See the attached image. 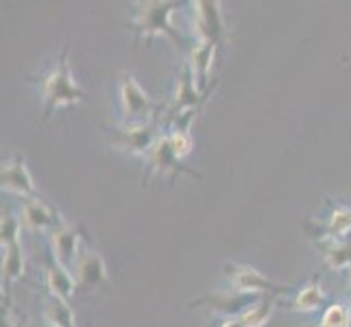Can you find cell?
Wrapping results in <instances>:
<instances>
[{
	"mask_svg": "<svg viewBox=\"0 0 351 327\" xmlns=\"http://www.w3.org/2000/svg\"><path fill=\"white\" fill-rule=\"evenodd\" d=\"M155 175H162V177H168L171 184H175V179L179 175H188L192 179H201V173H197L195 168H190L184 164V160H179L175 155L171 142H168V136L166 131L162 133L157 142L153 144V149L149 151V155L144 157V173H142V188L149 186V181L155 177Z\"/></svg>",
	"mask_w": 351,
	"mask_h": 327,
	"instance_id": "cell-7",
	"label": "cell"
},
{
	"mask_svg": "<svg viewBox=\"0 0 351 327\" xmlns=\"http://www.w3.org/2000/svg\"><path fill=\"white\" fill-rule=\"evenodd\" d=\"M72 275H75L77 286L88 290H105L110 286V273H107V264L103 260V256L92 247H81V253L75 262V269H72Z\"/></svg>",
	"mask_w": 351,
	"mask_h": 327,
	"instance_id": "cell-9",
	"label": "cell"
},
{
	"mask_svg": "<svg viewBox=\"0 0 351 327\" xmlns=\"http://www.w3.org/2000/svg\"><path fill=\"white\" fill-rule=\"evenodd\" d=\"M24 277V247L22 242L3 249V293L9 297L11 284Z\"/></svg>",
	"mask_w": 351,
	"mask_h": 327,
	"instance_id": "cell-19",
	"label": "cell"
},
{
	"mask_svg": "<svg viewBox=\"0 0 351 327\" xmlns=\"http://www.w3.org/2000/svg\"><path fill=\"white\" fill-rule=\"evenodd\" d=\"M77 288L79 286H77V280H75V275H72V271L64 269L53 256H48L44 262V293L53 295L57 299H64L70 304V299L75 295Z\"/></svg>",
	"mask_w": 351,
	"mask_h": 327,
	"instance_id": "cell-16",
	"label": "cell"
},
{
	"mask_svg": "<svg viewBox=\"0 0 351 327\" xmlns=\"http://www.w3.org/2000/svg\"><path fill=\"white\" fill-rule=\"evenodd\" d=\"M118 105L123 123L120 125H144L160 118V107L153 103L136 77L131 72H120L118 75Z\"/></svg>",
	"mask_w": 351,
	"mask_h": 327,
	"instance_id": "cell-3",
	"label": "cell"
},
{
	"mask_svg": "<svg viewBox=\"0 0 351 327\" xmlns=\"http://www.w3.org/2000/svg\"><path fill=\"white\" fill-rule=\"evenodd\" d=\"M275 310V297H264L260 304H256L253 308H249L240 319L242 327H264L266 323L271 321Z\"/></svg>",
	"mask_w": 351,
	"mask_h": 327,
	"instance_id": "cell-21",
	"label": "cell"
},
{
	"mask_svg": "<svg viewBox=\"0 0 351 327\" xmlns=\"http://www.w3.org/2000/svg\"><path fill=\"white\" fill-rule=\"evenodd\" d=\"M349 308H351V304H349Z\"/></svg>",
	"mask_w": 351,
	"mask_h": 327,
	"instance_id": "cell-27",
	"label": "cell"
},
{
	"mask_svg": "<svg viewBox=\"0 0 351 327\" xmlns=\"http://www.w3.org/2000/svg\"><path fill=\"white\" fill-rule=\"evenodd\" d=\"M323 262L332 271H343L351 266V240H330L319 245Z\"/></svg>",
	"mask_w": 351,
	"mask_h": 327,
	"instance_id": "cell-20",
	"label": "cell"
},
{
	"mask_svg": "<svg viewBox=\"0 0 351 327\" xmlns=\"http://www.w3.org/2000/svg\"><path fill=\"white\" fill-rule=\"evenodd\" d=\"M208 99H210V94L201 92V88L197 86L195 75H192L188 62L184 59V64H181L179 75H177V88H175L173 103L166 109V118L177 116L181 112H188V109H203V105L208 103Z\"/></svg>",
	"mask_w": 351,
	"mask_h": 327,
	"instance_id": "cell-11",
	"label": "cell"
},
{
	"mask_svg": "<svg viewBox=\"0 0 351 327\" xmlns=\"http://www.w3.org/2000/svg\"><path fill=\"white\" fill-rule=\"evenodd\" d=\"M46 236H48V245H51V256L64 269L68 271L75 269V262L81 253V238H83L81 227H75L64 221L57 227H53Z\"/></svg>",
	"mask_w": 351,
	"mask_h": 327,
	"instance_id": "cell-10",
	"label": "cell"
},
{
	"mask_svg": "<svg viewBox=\"0 0 351 327\" xmlns=\"http://www.w3.org/2000/svg\"><path fill=\"white\" fill-rule=\"evenodd\" d=\"M20 234H22L20 218L3 210V221H0V245H3V249H7L11 245H18Z\"/></svg>",
	"mask_w": 351,
	"mask_h": 327,
	"instance_id": "cell-23",
	"label": "cell"
},
{
	"mask_svg": "<svg viewBox=\"0 0 351 327\" xmlns=\"http://www.w3.org/2000/svg\"><path fill=\"white\" fill-rule=\"evenodd\" d=\"M42 327H44V325H42Z\"/></svg>",
	"mask_w": 351,
	"mask_h": 327,
	"instance_id": "cell-28",
	"label": "cell"
},
{
	"mask_svg": "<svg viewBox=\"0 0 351 327\" xmlns=\"http://www.w3.org/2000/svg\"><path fill=\"white\" fill-rule=\"evenodd\" d=\"M323 304H325V288L321 284V277L314 275L310 282H306L297 290V295L293 297V301H288L286 308L293 310V312L310 314V312L321 310Z\"/></svg>",
	"mask_w": 351,
	"mask_h": 327,
	"instance_id": "cell-17",
	"label": "cell"
},
{
	"mask_svg": "<svg viewBox=\"0 0 351 327\" xmlns=\"http://www.w3.org/2000/svg\"><path fill=\"white\" fill-rule=\"evenodd\" d=\"M18 218L22 223V229H27V232H33V234H38V232L48 234L53 227L64 223L62 214H59L53 205H48L42 197L24 199Z\"/></svg>",
	"mask_w": 351,
	"mask_h": 327,
	"instance_id": "cell-14",
	"label": "cell"
},
{
	"mask_svg": "<svg viewBox=\"0 0 351 327\" xmlns=\"http://www.w3.org/2000/svg\"><path fill=\"white\" fill-rule=\"evenodd\" d=\"M68 55H70V48L66 44L55 62L48 66L40 77H27V81L38 88L42 112H44L42 120H48L57 109L75 107L86 101V92L79 88V83L72 77Z\"/></svg>",
	"mask_w": 351,
	"mask_h": 327,
	"instance_id": "cell-1",
	"label": "cell"
},
{
	"mask_svg": "<svg viewBox=\"0 0 351 327\" xmlns=\"http://www.w3.org/2000/svg\"><path fill=\"white\" fill-rule=\"evenodd\" d=\"M319 327H351V308L345 301H336L321 314Z\"/></svg>",
	"mask_w": 351,
	"mask_h": 327,
	"instance_id": "cell-22",
	"label": "cell"
},
{
	"mask_svg": "<svg viewBox=\"0 0 351 327\" xmlns=\"http://www.w3.org/2000/svg\"><path fill=\"white\" fill-rule=\"evenodd\" d=\"M223 275L232 286V290L245 295H260V297H282L293 293V286L288 284H277L262 275L256 266L240 264V262H227L223 264Z\"/></svg>",
	"mask_w": 351,
	"mask_h": 327,
	"instance_id": "cell-6",
	"label": "cell"
},
{
	"mask_svg": "<svg viewBox=\"0 0 351 327\" xmlns=\"http://www.w3.org/2000/svg\"><path fill=\"white\" fill-rule=\"evenodd\" d=\"M347 275H349V286H351V266H349V269H347Z\"/></svg>",
	"mask_w": 351,
	"mask_h": 327,
	"instance_id": "cell-26",
	"label": "cell"
},
{
	"mask_svg": "<svg viewBox=\"0 0 351 327\" xmlns=\"http://www.w3.org/2000/svg\"><path fill=\"white\" fill-rule=\"evenodd\" d=\"M262 299L264 297H260V295H245V293H238V290L229 288V290H216V293L195 299L190 304V308H205L212 314H221L225 319H238L249 308L260 304Z\"/></svg>",
	"mask_w": 351,
	"mask_h": 327,
	"instance_id": "cell-8",
	"label": "cell"
},
{
	"mask_svg": "<svg viewBox=\"0 0 351 327\" xmlns=\"http://www.w3.org/2000/svg\"><path fill=\"white\" fill-rule=\"evenodd\" d=\"M166 136H168V142H171V147H173V151H175V155L179 157V160H186V157L192 153V147H195V142H192L190 129L168 127L166 129Z\"/></svg>",
	"mask_w": 351,
	"mask_h": 327,
	"instance_id": "cell-24",
	"label": "cell"
},
{
	"mask_svg": "<svg viewBox=\"0 0 351 327\" xmlns=\"http://www.w3.org/2000/svg\"><path fill=\"white\" fill-rule=\"evenodd\" d=\"M162 133L164 131L160 125V118H155V120H151V123H144V125L110 127V129H105L103 136H105L107 147L114 149V151L136 155V157H147Z\"/></svg>",
	"mask_w": 351,
	"mask_h": 327,
	"instance_id": "cell-5",
	"label": "cell"
},
{
	"mask_svg": "<svg viewBox=\"0 0 351 327\" xmlns=\"http://www.w3.org/2000/svg\"><path fill=\"white\" fill-rule=\"evenodd\" d=\"M216 53H219V46L216 44L195 42V46L190 48L188 57H186L192 75H195V79H197V86L201 88L203 94H212V90L216 88V81H212Z\"/></svg>",
	"mask_w": 351,
	"mask_h": 327,
	"instance_id": "cell-15",
	"label": "cell"
},
{
	"mask_svg": "<svg viewBox=\"0 0 351 327\" xmlns=\"http://www.w3.org/2000/svg\"><path fill=\"white\" fill-rule=\"evenodd\" d=\"M190 31L195 42L216 44L221 46L232 38L225 16L223 5L219 0H192L190 3Z\"/></svg>",
	"mask_w": 351,
	"mask_h": 327,
	"instance_id": "cell-4",
	"label": "cell"
},
{
	"mask_svg": "<svg viewBox=\"0 0 351 327\" xmlns=\"http://www.w3.org/2000/svg\"><path fill=\"white\" fill-rule=\"evenodd\" d=\"M131 22L129 27L133 31V46H140L142 42L151 46L155 38H166L177 51H184V38L173 24V14L179 7L175 0H136L131 3Z\"/></svg>",
	"mask_w": 351,
	"mask_h": 327,
	"instance_id": "cell-2",
	"label": "cell"
},
{
	"mask_svg": "<svg viewBox=\"0 0 351 327\" xmlns=\"http://www.w3.org/2000/svg\"><path fill=\"white\" fill-rule=\"evenodd\" d=\"M304 229L312 240H317V245H323V242L330 240H347V236L351 234V208L336 205L323 223L306 221Z\"/></svg>",
	"mask_w": 351,
	"mask_h": 327,
	"instance_id": "cell-13",
	"label": "cell"
},
{
	"mask_svg": "<svg viewBox=\"0 0 351 327\" xmlns=\"http://www.w3.org/2000/svg\"><path fill=\"white\" fill-rule=\"evenodd\" d=\"M221 327H242L240 319H223Z\"/></svg>",
	"mask_w": 351,
	"mask_h": 327,
	"instance_id": "cell-25",
	"label": "cell"
},
{
	"mask_svg": "<svg viewBox=\"0 0 351 327\" xmlns=\"http://www.w3.org/2000/svg\"><path fill=\"white\" fill-rule=\"evenodd\" d=\"M42 321L44 327H77L75 312H72L68 301L48 293L42 295Z\"/></svg>",
	"mask_w": 351,
	"mask_h": 327,
	"instance_id": "cell-18",
	"label": "cell"
},
{
	"mask_svg": "<svg viewBox=\"0 0 351 327\" xmlns=\"http://www.w3.org/2000/svg\"><path fill=\"white\" fill-rule=\"evenodd\" d=\"M0 188H3V192L20 197L22 201L38 197V188H35V181L27 168V160L22 155H11L3 162V168H0Z\"/></svg>",
	"mask_w": 351,
	"mask_h": 327,
	"instance_id": "cell-12",
	"label": "cell"
}]
</instances>
